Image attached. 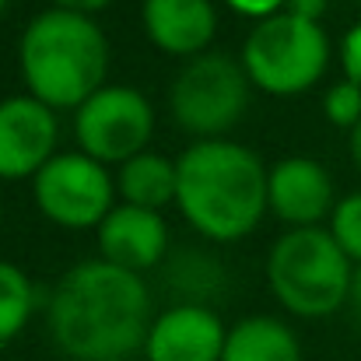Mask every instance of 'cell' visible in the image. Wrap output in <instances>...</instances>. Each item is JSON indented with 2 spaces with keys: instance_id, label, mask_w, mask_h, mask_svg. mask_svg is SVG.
Listing matches in <instances>:
<instances>
[{
  "instance_id": "obj_2",
  "label": "cell",
  "mask_w": 361,
  "mask_h": 361,
  "mask_svg": "<svg viewBox=\"0 0 361 361\" xmlns=\"http://www.w3.org/2000/svg\"><path fill=\"white\" fill-rule=\"evenodd\" d=\"M267 165L235 140H193L176 158V204L183 218L211 242L245 239L267 207Z\"/></svg>"
},
{
  "instance_id": "obj_4",
  "label": "cell",
  "mask_w": 361,
  "mask_h": 361,
  "mask_svg": "<svg viewBox=\"0 0 361 361\" xmlns=\"http://www.w3.org/2000/svg\"><path fill=\"white\" fill-rule=\"evenodd\" d=\"M355 263L326 228H288L267 252L274 298L302 319H326L348 305Z\"/></svg>"
},
{
  "instance_id": "obj_10",
  "label": "cell",
  "mask_w": 361,
  "mask_h": 361,
  "mask_svg": "<svg viewBox=\"0 0 361 361\" xmlns=\"http://www.w3.org/2000/svg\"><path fill=\"white\" fill-rule=\"evenodd\" d=\"M334 179L326 165L305 154H288L267 172V207L288 228H316L337 207Z\"/></svg>"
},
{
  "instance_id": "obj_1",
  "label": "cell",
  "mask_w": 361,
  "mask_h": 361,
  "mask_svg": "<svg viewBox=\"0 0 361 361\" xmlns=\"http://www.w3.org/2000/svg\"><path fill=\"white\" fill-rule=\"evenodd\" d=\"M151 295L140 274L113 263L85 259L49 291L46 330L71 361H130L151 334Z\"/></svg>"
},
{
  "instance_id": "obj_16",
  "label": "cell",
  "mask_w": 361,
  "mask_h": 361,
  "mask_svg": "<svg viewBox=\"0 0 361 361\" xmlns=\"http://www.w3.org/2000/svg\"><path fill=\"white\" fill-rule=\"evenodd\" d=\"M35 312V284L28 274L7 259H0V348L11 344Z\"/></svg>"
},
{
  "instance_id": "obj_17",
  "label": "cell",
  "mask_w": 361,
  "mask_h": 361,
  "mask_svg": "<svg viewBox=\"0 0 361 361\" xmlns=\"http://www.w3.org/2000/svg\"><path fill=\"white\" fill-rule=\"evenodd\" d=\"M326 232L334 235V242L344 249V256L358 267L361 263V190L355 193H344L330 214V225Z\"/></svg>"
},
{
  "instance_id": "obj_19",
  "label": "cell",
  "mask_w": 361,
  "mask_h": 361,
  "mask_svg": "<svg viewBox=\"0 0 361 361\" xmlns=\"http://www.w3.org/2000/svg\"><path fill=\"white\" fill-rule=\"evenodd\" d=\"M341 67L348 81L361 85V21H355L341 39Z\"/></svg>"
},
{
  "instance_id": "obj_22",
  "label": "cell",
  "mask_w": 361,
  "mask_h": 361,
  "mask_svg": "<svg viewBox=\"0 0 361 361\" xmlns=\"http://www.w3.org/2000/svg\"><path fill=\"white\" fill-rule=\"evenodd\" d=\"M53 7H63V11H78V14H99V11H106L113 0H49Z\"/></svg>"
},
{
  "instance_id": "obj_23",
  "label": "cell",
  "mask_w": 361,
  "mask_h": 361,
  "mask_svg": "<svg viewBox=\"0 0 361 361\" xmlns=\"http://www.w3.org/2000/svg\"><path fill=\"white\" fill-rule=\"evenodd\" d=\"M348 305L355 309V316H358V323H361V263L355 267V281H351V298H348Z\"/></svg>"
},
{
  "instance_id": "obj_12",
  "label": "cell",
  "mask_w": 361,
  "mask_h": 361,
  "mask_svg": "<svg viewBox=\"0 0 361 361\" xmlns=\"http://www.w3.org/2000/svg\"><path fill=\"white\" fill-rule=\"evenodd\" d=\"M95 239L102 259L130 274H144L169 256V225L161 211H144L133 204H116L95 228Z\"/></svg>"
},
{
  "instance_id": "obj_9",
  "label": "cell",
  "mask_w": 361,
  "mask_h": 361,
  "mask_svg": "<svg viewBox=\"0 0 361 361\" xmlns=\"http://www.w3.org/2000/svg\"><path fill=\"white\" fill-rule=\"evenodd\" d=\"M60 123L56 109L25 95L0 99V179H35L39 169L56 154Z\"/></svg>"
},
{
  "instance_id": "obj_25",
  "label": "cell",
  "mask_w": 361,
  "mask_h": 361,
  "mask_svg": "<svg viewBox=\"0 0 361 361\" xmlns=\"http://www.w3.org/2000/svg\"><path fill=\"white\" fill-rule=\"evenodd\" d=\"M4 7H7V0H0V14H4Z\"/></svg>"
},
{
  "instance_id": "obj_13",
  "label": "cell",
  "mask_w": 361,
  "mask_h": 361,
  "mask_svg": "<svg viewBox=\"0 0 361 361\" xmlns=\"http://www.w3.org/2000/svg\"><path fill=\"white\" fill-rule=\"evenodd\" d=\"M140 25L147 39L169 56H200L218 35V11L211 0H144Z\"/></svg>"
},
{
  "instance_id": "obj_14",
  "label": "cell",
  "mask_w": 361,
  "mask_h": 361,
  "mask_svg": "<svg viewBox=\"0 0 361 361\" xmlns=\"http://www.w3.org/2000/svg\"><path fill=\"white\" fill-rule=\"evenodd\" d=\"M176 161L158 154V151H140L130 161H123L116 172V193L123 204L144 207V211H161L176 200Z\"/></svg>"
},
{
  "instance_id": "obj_21",
  "label": "cell",
  "mask_w": 361,
  "mask_h": 361,
  "mask_svg": "<svg viewBox=\"0 0 361 361\" xmlns=\"http://www.w3.org/2000/svg\"><path fill=\"white\" fill-rule=\"evenodd\" d=\"M326 7H330V0H284V11L298 14L305 21H319L326 14Z\"/></svg>"
},
{
  "instance_id": "obj_5",
  "label": "cell",
  "mask_w": 361,
  "mask_h": 361,
  "mask_svg": "<svg viewBox=\"0 0 361 361\" xmlns=\"http://www.w3.org/2000/svg\"><path fill=\"white\" fill-rule=\"evenodd\" d=\"M239 60L259 92L277 99L302 95L330 67V35L319 21L277 11L252 25Z\"/></svg>"
},
{
  "instance_id": "obj_20",
  "label": "cell",
  "mask_w": 361,
  "mask_h": 361,
  "mask_svg": "<svg viewBox=\"0 0 361 361\" xmlns=\"http://www.w3.org/2000/svg\"><path fill=\"white\" fill-rule=\"evenodd\" d=\"M235 14L242 18H252V21H263V18H270V14H277V11H284V0H225Z\"/></svg>"
},
{
  "instance_id": "obj_24",
  "label": "cell",
  "mask_w": 361,
  "mask_h": 361,
  "mask_svg": "<svg viewBox=\"0 0 361 361\" xmlns=\"http://www.w3.org/2000/svg\"><path fill=\"white\" fill-rule=\"evenodd\" d=\"M351 158H355V165H358V172H361V123L351 130Z\"/></svg>"
},
{
  "instance_id": "obj_15",
  "label": "cell",
  "mask_w": 361,
  "mask_h": 361,
  "mask_svg": "<svg viewBox=\"0 0 361 361\" xmlns=\"http://www.w3.org/2000/svg\"><path fill=\"white\" fill-rule=\"evenodd\" d=\"M221 361H302V348L277 316H245L228 330Z\"/></svg>"
},
{
  "instance_id": "obj_8",
  "label": "cell",
  "mask_w": 361,
  "mask_h": 361,
  "mask_svg": "<svg viewBox=\"0 0 361 361\" xmlns=\"http://www.w3.org/2000/svg\"><path fill=\"white\" fill-rule=\"evenodd\" d=\"M151 133L154 109L147 95L133 85H106L74 109L78 151L92 154L102 165H123L133 154L147 151Z\"/></svg>"
},
{
  "instance_id": "obj_6",
  "label": "cell",
  "mask_w": 361,
  "mask_h": 361,
  "mask_svg": "<svg viewBox=\"0 0 361 361\" xmlns=\"http://www.w3.org/2000/svg\"><path fill=\"white\" fill-rule=\"evenodd\" d=\"M249 74L242 60L207 49L186 60L169 85V109L176 123L200 140H218L242 120L249 106Z\"/></svg>"
},
{
  "instance_id": "obj_3",
  "label": "cell",
  "mask_w": 361,
  "mask_h": 361,
  "mask_svg": "<svg viewBox=\"0 0 361 361\" xmlns=\"http://www.w3.org/2000/svg\"><path fill=\"white\" fill-rule=\"evenodd\" d=\"M18 67L32 99L49 109H78L106 88L109 42L92 14L46 7L18 39Z\"/></svg>"
},
{
  "instance_id": "obj_18",
  "label": "cell",
  "mask_w": 361,
  "mask_h": 361,
  "mask_svg": "<svg viewBox=\"0 0 361 361\" xmlns=\"http://www.w3.org/2000/svg\"><path fill=\"white\" fill-rule=\"evenodd\" d=\"M323 116L334 123L337 130H355L361 123V85L355 81H337V85H330L326 88V95H323Z\"/></svg>"
},
{
  "instance_id": "obj_7",
  "label": "cell",
  "mask_w": 361,
  "mask_h": 361,
  "mask_svg": "<svg viewBox=\"0 0 361 361\" xmlns=\"http://www.w3.org/2000/svg\"><path fill=\"white\" fill-rule=\"evenodd\" d=\"M32 197L60 228H99L116 207V176L85 151H56L32 179Z\"/></svg>"
},
{
  "instance_id": "obj_11",
  "label": "cell",
  "mask_w": 361,
  "mask_h": 361,
  "mask_svg": "<svg viewBox=\"0 0 361 361\" xmlns=\"http://www.w3.org/2000/svg\"><path fill=\"white\" fill-rule=\"evenodd\" d=\"M228 326L214 309L179 302L154 316L144 358L147 361H221Z\"/></svg>"
}]
</instances>
